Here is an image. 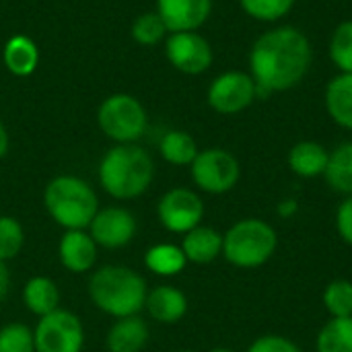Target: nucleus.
I'll use <instances>...</instances> for the list:
<instances>
[{
	"label": "nucleus",
	"mask_w": 352,
	"mask_h": 352,
	"mask_svg": "<svg viewBox=\"0 0 352 352\" xmlns=\"http://www.w3.org/2000/svg\"><path fill=\"white\" fill-rule=\"evenodd\" d=\"M248 60L258 97H264L295 89L314 64V47L301 29L283 25L264 31L254 41Z\"/></svg>",
	"instance_id": "obj_1"
},
{
	"label": "nucleus",
	"mask_w": 352,
	"mask_h": 352,
	"mask_svg": "<svg viewBox=\"0 0 352 352\" xmlns=\"http://www.w3.org/2000/svg\"><path fill=\"white\" fill-rule=\"evenodd\" d=\"M155 175L151 155L132 144H116L99 163V184L116 200H132L142 196Z\"/></svg>",
	"instance_id": "obj_2"
},
{
	"label": "nucleus",
	"mask_w": 352,
	"mask_h": 352,
	"mask_svg": "<svg viewBox=\"0 0 352 352\" xmlns=\"http://www.w3.org/2000/svg\"><path fill=\"white\" fill-rule=\"evenodd\" d=\"M144 278L126 266H103L89 278V297L107 316L130 318L138 316L146 303Z\"/></svg>",
	"instance_id": "obj_3"
},
{
	"label": "nucleus",
	"mask_w": 352,
	"mask_h": 352,
	"mask_svg": "<svg viewBox=\"0 0 352 352\" xmlns=\"http://www.w3.org/2000/svg\"><path fill=\"white\" fill-rule=\"evenodd\" d=\"M43 204L47 214L66 231L89 229L99 210L95 190L76 175L54 177L45 186Z\"/></svg>",
	"instance_id": "obj_4"
},
{
	"label": "nucleus",
	"mask_w": 352,
	"mask_h": 352,
	"mask_svg": "<svg viewBox=\"0 0 352 352\" xmlns=\"http://www.w3.org/2000/svg\"><path fill=\"white\" fill-rule=\"evenodd\" d=\"M278 245L276 231L262 219H243L223 235V256L237 268H258L266 264Z\"/></svg>",
	"instance_id": "obj_5"
},
{
	"label": "nucleus",
	"mask_w": 352,
	"mask_h": 352,
	"mask_svg": "<svg viewBox=\"0 0 352 352\" xmlns=\"http://www.w3.org/2000/svg\"><path fill=\"white\" fill-rule=\"evenodd\" d=\"M99 128L107 138L118 144H132L136 142L148 126V116L142 103L126 93L109 95L97 111Z\"/></svg>",
	"instance_id": "obj_6"
},
{
	"label": "nucleus",
	"mask_w": 352,
	"mask_h": 352,
	"mask_svg": "<svg viewBox=\"0 0 352 352\" xmlns=\"http://www.w3.org/2000/svg\"><path fill=\"white\" fill-rule=\"evenodd\" d=\"M190 171L194 184L206 194H227L241 177L239 161L225 148L200 151L190 165Z\"/></svg>",
	"instance_id": "obj_7"
},
{
	"label": "nucleus",
	"mask_w": 352,
	"mask_h": 352,
	"mask_svg": "<svg viewBox=\"0 0 352 352\" xmlns=\"http://www.w3.org/2000/svg\"><path fill=\"white\" fill-rule=\"evenodd\" d=\"M35 352H80L85 344V328L68 309H56L39 318L33 332Z\"/></svg>",
	"instance_id": "obj_8"
},
{
	"label": "nucleus",
	"mask_w": 352,
	"mask_h": 352,
	"mask_svg": "<svg viewBox=\"0 0 352 352\" xmlns=\"http://www.w3.org/2000/svg\"><path fill=\"white\" fill-rule=\"evenodd\" d=\"M256 97L258 89L252 74L241 70H227L219 74L206 91L208 105L223 116L241 113L256 101Z\"/></svg>",
	"instance_id": "obj_9"
},
{
	"label": "nucleus",
	"mask_w": 352,
	"mask_h": 352,
	"mask_svg": "<svg viewBox=\"0 0 352 352\" xmlns=\"http://www.w3.org/2000/svg\"><path fill=\"white\" fill-rule=\"evenodd\" d=\"M157 217L167 231L186 235L202 223L204 202L194 190L173 188L161 196L157 204Z\"/></svg>",
	"instance_id": "obj_10"
},
{
	"label": "nucleus",
	"mask_w": 352,
	"mask_h": 352,
	"mask_svg": "<svg viewBox=\"0 0 352 352\" xmlns=\"http://www.w3.org/2000/svg\"><path fill=\"white\" fill-rule=\"evenodd\" d=\"M165 54L169 64L184 74H202L214 60L208 39L196 31L171 33L165 43Z\"/></svg>",
	"instance_id": "obj_11"
},
{
	"label": "nucleus",
	"mask_w": 352,
	"mask_h": 352,
	"mask_svg": "<svg viewBox=\"0 0 352 352\" xmlns=\"http://www.w3.org/2000/svg\"><path fill=\"white\" fill-rule=\"evenodd\" d=\"M89 235L99 248L118 250L128 245L136 235V219L122 206L99 208L89 225Z\"/></svg>",
	"instance_id": "obj_12"
},
{
	"label": "nucleus",
	"mask_w": 352,
	"mask_h": 352,
	"mask_svg": "<svg viewBox=\"0 0 352 352\" xmlns=\"http://www.w3.org/2000/svg\"><path fill=\"white\" fill-rule=\"evenodd\" d=\"M157 12L171 33L196 31L208 21L212 0H157Z\"/></svg>",
	"instance_id": "obj_13"
},
{
	"label": "nucleus",
	"mask_w": 352,
	"mask_h": 352,
	"mask_svg": "<svg viewBox=\"0 0 352 352\" xmlns=\"http://www.w3.org/2000/svg\"><path fill=\"white\" fill-rule=\"evenodd\" d=\"M97 243L85 229L66 231L58 245V256L62 266L72 274H82L93 270L97 262Z\"/></svg>",
	"instance_id": "obj_14"
},
{
	"label": "nucleus",
	"mask_w": 352,
	"mask_h": 352,
	"mask_svg": "<svg viewBox=\"0 0 352 352\" xmlns=\"http://www.w3.org/2000/svg\"><path fill=\"white\" fill-rule=\"evenodd\" d=\"M144 307L155 322L177 324L188 311V299L179 289L163 285V287H155L153 291H148Z\"/></svg>",
	"instance_id": "obj_15"
},
{
	"label": "nucleus",
	"mask_w": 352,
	"mask_h": 352,
	"mask_svg": "<svg viewBox=\"0 0 352 352\" xmlns=\"http://www.w3.org/2000/svg\"><path fill=\"white\" fill-rule=\"evenodd\" d=\"M324 105L334 124L352 130V72H340L326 85Z\"/></svg>",
	"instance_id": "obj_16"
},
{
	"label": "nucleus",
	"mask_w": 352,
	"mask_h": 352,
	"mask_svg": "<svg viewBox=\"0 0 352 352\" xmlns=\"http://www.w3.org/2000/svg\"><path fill=\"white\" fill-rule=\"evenodd\" d=\"M182 252L192 264H210L223 254V235L212 227L198 225L184 235Z\"/></svg>",
	"instance_id": "obj_17"
},
{
	"label": "nucleus",
	"mask_w": 352,
	"mask_h": 352,
	"mask_svg": "<svg viewBox=\"0 0 352 352\" xmlns=\"http://www.w3.org/2000/svg\"><path fill=\"white\" fill-rule=\"evenodd\" d=\"M105 342L109 352H142L148 342V326L138 316L120 318L109 328Z\"/></svg>",
	"instance_id": "obj_18"
},
{
	"label": "nucleus",
	"mask_w": 352,
	"mask_h": 352,
	"mask_svg": "<svg viewBox=\"0 0 352 352\" xmlns=\"http://www.w3.org/2000/svg\"><path fill=\"white\" fill-rule=\"evenodd\" d=\"M330 153L316 140H301L289 151V167L295 175L311 179L324 175Z\"/></svg>",
	"instance_id": "obj_19"
},
{
	"label": "nucleus",
	"mask_w": 352,
	"mask_h": 352,
	"mask_svg": "<svg viewBox=\"0 0 352 352\" xmlns=\"http://www.w3.org/2000/svg\"><path fill=\"white\" fill-rule=\"evenodd\" d=\"M23 303L25 307L43 318L52 311L58 309L60 305V291L56 287V283L47 276H33L27 280V285L23 287Z\"/></svg>",
	"instance_id": "obj_20"
},
{
	"label": "nucleus",
	"mask_w": 352,
	"mask_h": 352,
	"mask_svg": "<svg viewBox=\"0 0 352 352\" xmlns=\"http://www.w3.org/2000/svg\"><path fill=\"white\" fill-rule=\"evenodd\" d=\"M6 68L14 76H29L39 62V52L37 45L31 37L27 35H14L6 41L4 52H2Z\"/></svg>",
	"instance_id": "obj_21"
},
{
	"label": "nucleus",
	"mask_w": 352,
	"mask_h": 352,
	"mask_svg": "<svg viewBox=\"0 0 352 352\" xmlns=\"http://www.w3.org/2000/svg\"><path fill=\"white\" fill-rule=\"evenodd\" d=\"M324 177L334 192L352 196V140L338 144L330 153Z\"/></svg>",
	"instance_id": "obj_22"
},
{
	"label": "nucleus",
	"mask_w": 352,
	"mask_h": 352,
	"mask_svg": "<svg viewBox=\"0 0 352 352\" xmlns=\"http://www.w3.org/2000/svg\"><path fill=\"white\" fill-rule=\"evenodd\" d=\"M159 151H161V157L171 163V165H177V167H184V165H192L194 159L198 157V144L196 140L184 132V130H171L167 132L163 138H161V144H159Z\"/></svg>",
	"instance_id": "obj_23"
},
{
	"label": "nucleus",
	"mask_w": 352,
	"mask_h": 352,
	"mask_svg": "<svg viewBox=\"0 0 352 352\" xmlns=\"http://www.w3.org/2000/svg\"><path fill=\"white\" fill-rule=\"evenodd\" d=\"M144 264L157 276H175L186 268L188 260H186L182 248H177L173 243H159L146 252Z\"/></svg>",
	"instance_id": "obj_24"
},
{
	"label": "nucleus",
	"mask_w": 352,
	"mask_h": 352,
	"mask_svg": "<svg viewBox=\"0 0 352 352\" xmlns=\"http://www.w3.org/2000/svg\"><path fill=\"white\" fill-rule=\"evenodd\" d=\"M316 352H352V316L332 318L318 334Z\"/></svg>",
	"instance_id": "obj_25"
},
{
	"label": "nucleus",
	"mask_w": 352,
	"mask_h": 352,
	"mask_svg": "<svg viewBox=\"0 0 352 352\" xmlns=\"http://www.w3.org/2000/svg\"><path fill=\"white\" fill-rule=\"evenodd\" d=\"M328 54L340 72H352V19L336 25L330 37Z\"/></svg>",
	"instance_id": "obj_26"
},
{
	"label": "nucleus",
	"mask_w": 352,
	"mask_h": 352,
	"mask_svg": "<svg viewBox=\"0 0 352 352\" xmlns=\"http://www.w3.org/2000/svg\"><path fill=\"white\" fill-rule=\"evenodd\" d=\"M239 6L254 21L276 23L293 10L295 0H239Z\"/></svg>",
	"instance_id": "obj_27"
},
{
	"label": "nucleus",
	"mask_w": 352,
	"mask_h": 352,
	"mask_svg": "<svg viewBox=\"0 0 352 352\" xmlns=\"http://www.w3.org/2000/svg\"><path fill=\"white\" fill-rule=\"evenodd\" d=\"M324 307L332 318H351L352 316V283L351 280H332L322 295Z\"/></svg>",
	"instance_id": "obj_28"
},
{
	"label": "nucleus",
	"mask_w": 352,
	"mask_h": 352,
	"mask_svg": "<svg viewBox=\"0 0 352 352\" xmlns=\"http://www.w3.org/2000/svg\"><path fill=\"white\" fill-rule=\"evenodd\" d=\"M25 243V231L12 217H0V262H8L19 256Z\"/></svg>",
	"instance_id": "obj_29"
},
{
	"label": "nucleus",
	"mask_w": 352,
	"mask_h": 352,
	"mask_svg": "<svg viewBox=\"0 0 352 352\" xmlns=\"http://www.w3.org/2000/svg\"><path fill=\"white\" fill-rule=\"evenodd\" d=\"M167 33V27L159 12H144L132 23V37L140 45H155L159 43Z\"/></svg>",
	"instance_id": "obj_30"
},
{
	"label": "nucleus",
	"mask_w": 352,
	"mask_h": 352,
	"mask_svg": "<svg viewBox=\"0 0 352 352\" xmlns=\"http://www.w3.org/2000/svg\"><path fill=\"white\" fill-rule=\"evenodd\" d=\"M0 352H35L33 332L25 324H8L0 328Z\"/></svg>",
	"instance_id": "obj_31"
},
{
	"label": "nucleus",
	"mask_w": 352,
	"mask_h": 352,
	"mask_svg": "<svg viewBox=\"0 0 352 352\" xmlns=\"http://www.w3.org/2000/svg\"><path fill=\"white\" fill-rule=\"evenodd\" d=\"M248 352H303L293 340L278 336V334H266L260 336L256 342H252V346Z\"/></svg>",
	"instance_id": "obj_32"
},
{
	"label": "nucleus",
	"mask_w": 352,
	"mask_h": 352,
	"mask_svg": "<svg viewBox=\"0 0 352 352\" xmlns=\"http://www.w3.org/2000/svg\"><path fill=\"white\" fill-rule=\"evenodd\" d=\"M336 229L344 243L352 248V196H346L336 212Z\"/></svg>",
	"instance_id": "obj_33"
},
{
	"label": "nucleus",
	"mask_w": 352,
	"mask_h": 352,
	"mask_svg": "<svg viewBox=\"0 0 352 352\" xmlns=\"http://www.w3.org/2000/svg\"><path fill=\"white\" fill-rule=\"evenodd\" d=\"M8 287H10V274L6 268V262H0V303L6 299L8 295Z\"/></svg>",
	"instance_id": "obj_34"
},
{
	"label": "nucleus",
	"mask_w": 352,
	"mask_h": 352,
	"mask_svg": "<svg viewBox=\"0 0 352 352\" xmlns=\"http://www.w3.org/2000/svg\"><path fill=\"white\" fill-rule=\"evenodd\" d=\"M297 208H299V204H297V200H293V198H289V200H283L280 204H278V208H276V212L283 217V219H289V217H293L295 212H297Z\"/></svg>",
	"instance_id": "obj_35"
},
{
	"label": "nucleus",
	"mask_w": 352,
	"mask_h": 352,
	"mask_svg": "<svg viewBox=\"0 0 352 352\" xmlns=\"http://www.w3.org/2000/svg\"><path fill=\"white\" fill-rule=\"evenodd\" d=\"M6 151H8V132H6L4 124L0 122V159L6 155Z\"/></svg>",
	"instance_id": "obj_36"
},
{
	"label": "nucleus",
	"mask_w": 352,
	"mask_h": 352,
	"mask_svg": "<svg viewBox=\"0 0 352 352\" xmlns=\"http://www.w3.org/2000/svg\"><path fill=\"white\" fill-rule=\"evenodd\" d=\"M208 352H235V351H231V349H212V351H208Z\"/></svg>",
	"instance_id": "obj_37"
},
{
	"label": "nucleus",
	"mask_w": 352,
	"mask_h": 352,
	"mask_svg": "<svg viewBox=\"0 0 352 352\" xmlns=\"http://www.w3.org/2000/svg\"><path fill=\"white\" fill-rule=\"evenodd\" d=\"M177 352H192V351H177Z\"/></svg>",
	"instance_id": "obj_38"
}]
</instances>
